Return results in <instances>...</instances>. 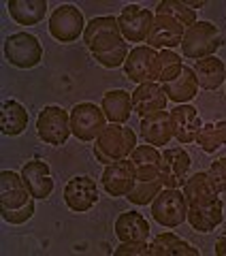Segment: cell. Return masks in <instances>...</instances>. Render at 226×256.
<instances>
[{"instance_id": "12", "label": "cell", "mask_w": 226, "mask_h": 256, "mask_svg": "<svg viewBox=\"0 0 226 256\" xmlns=\"http://www.w3.org/2000/svg\"><path fill=\"white\" fill-rule=\"evenodd\" d=\"M190 178V156L182 148H168L162 152V164H160L158 180L164 188H184Z\"/></svg>"}, {"instance_id": "38", "label": "cell", "mask_w": 226, "mask_h": 256, "mask_svg": "<svg viewBox=\"0 0 226 256\" xmlns=\"http://www.w3.org/2000/svg\"><path fill=\"white\" fill-rule=\"evenodd\" d=\"M184 4L188 6V9L194 11V9H200V6H205L207 2H205V0H194V2H192V0H184Z\"/></svg>"}, {"instance_id": "11", "label": "cell", "mask_w": 226, "mask_h": 256, "mask_svg": "<svg viewBox=\"0 0 226 256\" xmlns=\"http://www.w3.org/2000/svg\"><path fill=\"white\" fill-rule=\"evenodd\" d=\"M124 70L136 86L158 82V52L150 45H139L130 50L124 62Z\"/></svg>"}, {"instance_id": "31", "label": "cell", "mask_w": 226, "mask_h": 256, "mask_svg": "<svg viewBox=\"0 0 226 256\" xmlns=\"http://www.w3.org/2000/svg\"><path fill=\"white\" fill-rule=\"evenodd\" d=\"M158 13L168 15V18L182 22L186 28H190L196 24V13L192 9H188V6L184 4V0H162V2L158 4Z\"/></svg>"}, {"instance_id": "33", "label": "cell", "mask_w": 226, "mask_h": 256, "mask_svg": "<svg viewBox=\"0 0 226 256\" xmlns=\"http://www.w3.org/2000/svg\"><path fill=\"white\" fill-rule=\"evenodd\" d=\"M128 43L124 41L122 45H118L116 50H109V52H104V54H94V60L100 64V66H107V68H118V66H122V64L126 62L128 58Z\"/></svg>"}, {"instance_id": "28", "label": "cell", "mask_w": 226, "mask_h": 256, "mask_svg": "<svg viewBox=\"0 0 226 256\" xmlns=\"http://www.w3.org/2000/svg\"><path fill=\"white\" fill-rule=\"evenodd\" d=\"M150 250H152V256H198L196 248H192L188 242L175 237L173 233L158 235L150 244Z\"/></svg>"}, {"instance_id": "17", "label": "cell", "mask_w": 226, "mask_h": 256, "mask_svg": "<svg viewBox=\"0 0 226 256\" xmlns=\"http://www.w3.org/2000/svg\"><path fill=\"white\" fill-rule=\"evenodd\" d=\"M171 114V128H173V137L180 143H192L196 141L203 122L198 118V111L192 105H177Z\"/></svg>"}, {"instance_id": "14", "label": "cell", "mask_w": 226, "mask_h": 256, "mask_svg": "<svg viewBox=\"0 0 226 256\" xmlns=\"http://www.w3.org/2000/svg\"><path fill=\"white\" fill-rule=\"evenodd\" d=\"M30 190L24 184V178L13 171L0 173V212H15L22 210L32 201Z\"/></svg>"}, {"instance_id": "20", "label": "cell", "mask_w": 226, "mask_h": 256, "mask_svg": "<svg viewBox=\"0 0 226 256\" xmlns=\"http://www.w3.org/2000/svg\"><path fill=\"white\" fill-rule=\"evenodd\" d=\"M162 90L166 94V98H171L173 102L186 105L188 100H192L198 92V82L194 75V68L190 66H182L180 75H175L168 82H162Z\"/></svg>"}, {"instance_id": "7", "label": "cell", "mask_w": 226, "mask_h": 256, "mask_svg": "<svg viewBox=\"0 0 226 256\" xmlns=\"http://www.w3.org/2000/svg\"><path fill=\"white\" fill-rule=\"evenodd\" d=\"M107 126L102 109L92 102H79L70 111V130L79 141H94Z\"/></svg>"}, {"instance_id": "6", "label": "cell", "mask_w": 226, "mask_h": 256, "mask_svg": "<svg viewBox=\"0 0 226 256\" xmlns=\"http://www.w3.org/2000/svg\"><path fill=\"white\" fill-rule=\"evenodd\" d=\"M4 58L18 68H34L43 58V45L34 34L18 32L4 41Z\"/></svg>"}, {"instance_id": "5", "label": "cell", "mask_w": 226, "mask_h": 256, "mask_svg": "<svg viewBox=\"0 0 226 256\" xmlns=\"http://www.w3.org/2000/svg\"><path fill=\"white\" fill-rule=\"evenodd\" d=\"M70 114L62 107L50 105L36 118V134L38 139L50 146H64L70 137Z\"/></svg>"}, {"instance_id": "4", "label": "cell", "mask_w": 226, "mask_h": 256, "mask_svg": "<svg viewBox=\"0 0 226 256\" xmlns=\"http://www.w3.org/2000/svg\"><path fill=\"white\" fill-rule=\"evenodd\" d=\"M84 41L88 45V50L94 54H104L109 50H116L118 45L124 43L122 32H120L118 18L107 15V18H94L86 26L84 32Z\"/></svg>"}, {"instance_id": "36", "label": "cell", "mask_w": 226, "mask_h": 256, "mask_svg": "<svg viewBox=\"0 0 226 256\" xmlns=\"http://www.w3.org/2000/svg\"><path fill=\"white\" fill-rule=\"evenodd\" d=\"M32 214H34V198L26 205V207H22V210H15V212H0V216H2V220L4 222H9V224H24V222H28L32 218Z\"/></svg>"}, {"instance_id": "25", "label": "cell", "mask_w": 226, "mask_h": 256, "mask_svg": "<svg viewBox=\"0 0 226 256\" xmlns=\"http://www.w3.org/2000/svg\"><path fill=\"white\" fill-rule=\"evenodd\" d=\"M116 235L120 242H145L150 235V224L136 212H124L116 220Z\"/></svg>"}, {"instance_id": "24", "label": "cell", "mask_w": 226, "mask_h": 256, "mask_svg": "<svg viewBox=\"0 0 226 256\" xmlns=\"http://www.w3.org/2000/svg\"><path fill=\"white\" fill-rule=\"evenodd\" d=\"M194 75H196V82L203 90H218V88L226 82V66L220 58L209 56V58L196 60Z\"/></svg>"}, {"instance_id": "1", "label": "cell", "mask_w": 226, "mask_h": 256, "mask_svg": "<svg viewBox=\"0 0 226 256\" xmlns=\"http://www.w3.org/2000/svg\"><path fill=\"white\" fill-rule=\"evenodd\" d=\"M134 148H136V134L132 128H126L122 124H109L104 126V130L96 139L94 154L98 158V162L107 166L111 162H118V160L130 156Z\"/></svg>"}, {"instance_id": "34", "label": "cell", "mask_w": 226, "mask_h": 256, "mask_svg": "<svg viewBox=\"0 0 226 256\" xmlns=\"http://www.w3.org/2000/svg\"><path fill=\"white\" fill-rule=\"evenodd\" d=\"M116 256H152L150 244L145 242H122V246L113 250Z\"/></svg>"}, {"instance_id": "13", "label": "cell", "mask_w": 226, "mask_h": 256, "mask_svg": "<svg viewBox=\"0 0 226 256\" xmlns=\"http://www.w3.org/2000/svg\"><path fill=\"white\" fill-rule=\"evenodd\" d=\"M136 184V171L130 160H118L104 166L102 171V188L109 196H128V192Z\"/></svg>"}, {"instance_id": "3", "label": "cell", "mask_w": 226, "mask_h": 256, "mask_svg": "<svg viewBox=\"0 0 226 256\" xmlns=\"http://www.w3.org/2000/svg\"><path fill=\"white\" fill-rule=\"evenodd\" d=\"M152 218L166 228L180 226L184 220H188V201H186V194L177 188L160 190V194L152 201Z\"/></svg>"}, {"instance_id": "16", "label": "cell", "mask_w": 226, "mask_h": 256, "mask_svg": "<svg viewBox=\"0 0 226 256\" xmlns=\"http://www.w3.org/2000/svg\"><path fill=\"white\" fill-rule=\"evenodd\" d=\"M64 201H66L68 210L72 212H88L90 207L96 205L98 201V188L92 178H86V175H79V178H72L66 188H64Z\"/></svg>"}, {"instance_id": "30", "label": "cell", "mask_w": 226, "mask_h": 256, "mask_svg": "<svg viewBox=\"0 0 226 256\" xmlns=\"http://www.w3.org/2000/svg\"><path fill=\"white\" fill-rule=\"evenodd\" d=\"M160 188H162L160 180H136L134 188L128 192L126 198L132 205H150L160 194Z\"/></svg>"}, {"instance_id": "35", "label": "cell", "mask_w": 226, "mask_h": 256, "mask_svg": "<svg viewBox=\"0 0 226 256\" xmlns=\"http://www.w3.org/2000/svg\"><path fill=\"white\" fill-rule=\"evenodd\" d=\"M209 180L218 192H226V158H220L209 166Z\"/></svg>"}, {"instance_id": "37", "label": "cell", "mask_w": 226, "mask_h": 256, "mask_svg": "<svg viewBox=\"0 0 226 256\" xmlns=\"http://www.w3.org/2000/svg\"><path fill=\"white\" fill-rule=\"evenodd\" d=\"M216 254L218 256H226V233L218 237V242H216Z\"/></svg>"}, {"instance_id": "26", "label": "cell", "mask_w": 226, "mask_h": 256, "mask_svg": "<svg viewBox=\"0 0 226 256\" xmlns=\"http://www.w3.org/2000/svg\"><path fill=\"white\" fill-rule=\"evenodd\" d=\"M9 15L22 26H36L47 15L45 0H9Z\"/></svg>"}, {"instance_id": "21", "label": "cell", "mask_w": 226, "mask_h": 256, "mask_svg": "<svg viewBox=\"0 0 226 256\" xmlns=\"http://www.w3.org/2000/svg\"><path fill=\"white\" fill-rule=\"evenodd\" d=\"M141 137L150 146H166L173 139L171 128V114L168 111H158L154 116H148L141 120Z\"/></svg>"}, {"instance_id": "32", "label": "cell", "mask_w": 226, "mask_h": 256, "mask_svg": "<svg viewBox=\"0 0 226 256\" xmlns=\"http://www.w3.org/2000/svg\"><path fill=\"white\" fill-rule=\"evenodd\" d=\"M182 58L171 50H160L158 52V82H168L182 70Z\"/></svg>"}, {"instance_id": "18", "label": "cell", "mask_w": 226, "mask_h": 256, "mask_svg": "<svg viewBox=\"0 0 226 256\" xmlns=\"http://www.w3.org/2000/svg\"><path fill=\"white\" fill-rule=\"evenodd\" d=\"M22 178L26 188L30 190V194L43 201L52 194L54 190V180H52V173H50V164L43 162V160H30V162L24 164L22 169Z\"/></svg>"}, {"instance_id": "10", "label": "cell", "mask_w": 226, "mask_h": 256, "mask_svg": "<svg viewBox=\"0 0 226 256\" xmlns=\"http://www.w3.org/2000/svg\"><path fill=\"white\" fill-rule=\"evenodd\" d=\"M86 26L84 15L75 4L58 6L50 18V34L60 43H72L86 32Z\"/></svg>"}, {"instance_id": "19", "label": "cell", "mask_w": 226, "mask_h": 256, "mask_svg": "<svg viewBox=\"0 0 226 256\" xmlns=\"http://www.w3.org/2000/svg\"><path fill=\"white\" fill-rule=\"evenodd\" d=\"M166 100L168 98L162 90V86L158 84H141L132 92V109L141 120L148 116H154L158 111H164Z\"/></svg>"}, {"instance_id": "22", "label": "cell", "mask_w": 226, "mask_h": 256, "mask_svg": "<svg viewBox=\"0 0 226 256\" xmlns=\"http://www.w3.org/2000/svg\"><path fill=\"white\" fill-rule=\"evenodd\" d=\"M130 162L136 171V180H158L162 152H158L154 146H136L130 154Z\"/></svg>"}, {"instance_id": "29", "label": "cell", "mask_w": 226, "mask_h": 256, "mask_svg": "<svg viewBox=\"0 0 226 256\" xmlns=\"http://www.w3.org/2000/svg\"><path fill=\"white\" fill-rule=\"evenodd\" d=\"M196 143L200 146L203 152H216L222 146H226V122H216V124H207L200 128Z\"/></svg>"}, {"instance_id": "9", "label": "cell", "mask_w": 226, "mask_h": 256, "mask_svg": "<svg viewBox=\"0 0 226 256\" xmlns=\"http://www.w3.org/2000/svg\"><path fill=\"white\" fill-rule=\"evenodd\" d=\"M154 20L156 15L150 9H143L136 4L124 6L122 15L118 18L122 38L128 43H145L152 34V28H154Z\"/></svg>"}, {"instance_id": "27", "label": "cell", "mask_w": 226, "mask_h": 256, "mask_svg": "<svg viewBox=\"0 0 226 256\" xmlns=\"http://www.w3.org/2000/svg\"><path fill=\"white\" fill-rule=\"evenodd\" d=\"M28 126V111L18 100L2 102V120H0V130L9 137H18Z\"/></svg>"}, {"instance_id": "23", "label": "cell", "mask_w": 226, "mask_h": 256, "mask_svg": "<svg viewBox=\"0 0 226 256\" xmlns=\"http://www.w3.org/2000/svg\"><path fill=\"white\" fill-rule=\"evenodd\" d=\"M102 114L111 124H124L132 114V94L126 90H111L102 98Z\"/></svg>"}, {"instance_id": "2", "label": "cell", "mask_w": 226, "mask_h": 256, "mask_svg": "<svg viewBox=\"0 0 226 256\" xmlns=\"http://www.w3.org/2000/svg\"><path fill=\"white\" fill-rule=\"evenodd\" d=\"M222 45V34L212 22H196L184 34L182 52L186 58L203 60L214 56Z\"/></svg>"}, {"instance_id": "15", "label": "cell", "mask_w": 226, "mask_h": 256, "mask_svg": "<svg viewBox=\"0 0 226 256\" xmlns=\"http://www.w3.org/2000/svg\"><path fill=\"white\" fill-rule=\"evenodd\" d=\"M186 28L182 22H177L168 15H160L156 13V20H154V28H152V34L148 38V43L152 50H171V47L182 45L184 41V34H186Z\"/></svg>"}, {"instance_id": "8", "label": "cell", "mask_w": 226, "mask_h": 256, "mask_svg": "<svg viewBox=\"0 0 226 256\" xmlns=\"http://www.w3.org/2000/svg\"><path fill=\"white\" fill-rule=\"evenodd\" d=\"M222 210L224 203L218 194L194 198V201H188V222L198 233H212V230L220 226L224 218Z\"/></svg>"}]
</instances>
